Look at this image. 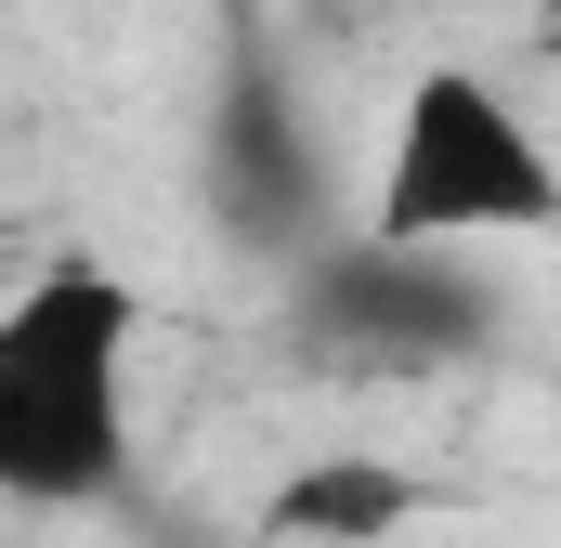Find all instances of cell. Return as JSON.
<instances>
[{
    "label": "cell",
    "mask_w": 561,
    "mask_h": 548,
    "mask_svg": "<svg viewBox=\"0 0 561 548\" xmlns=\"http://www.w3.org/2000/svg\"><path fill=\"white\" fill-rule=\"evenodd\" d=\"M131 353L144 287L105 262H39L0 300V496L92 510L131 470Z\"/></svg>",
    "instance_id": "obj_1"
},
{
    "label": "cell",
    "mask_w": 561,
    "mask_h": 548,
    "mask_svg": "<svg viewBox=\"0 0 561 548\" xmlns=\"http://www.w3.org/2000/svg\"><path fill=\"white\" fill-rule=\"evenodd\" d=\"M366 236L379 249H510V236L549 249L561 236V144L483 66H419L392 132H379Z\"/></svg>",
    "instance_id": "obj_2"
},
{
    "label": "cell",
    "mask_w": 561,
    "mask_h": 548,
    "mask_svg": "<svg viewBox=\"0 0 561 548\" xmlns=\"http://www.w3.org/2000/svg\"><path fill=\"white\" fill-rule=\"evenodd\" d=\"M405 523H419V483L392 457H313V470H287V496H275L287 548H379Z\"/></svg>",
    "instance_id": "obj_3"
},
{
    "label": "cell",
    "mask_w": 561,
    "mask_h": 548,
    "mask_svg": "<svg viewBox=\"0 0 561 548\" xmlns=\"http://www.w3.org/2000/svg\"><path fill=\"white\" fill-rule=\"evenodd\" d=\"M483 13H536V26H561V0H483Z\"/></svg>",
    "instance_id": "obj_4"
}]
</instances>
